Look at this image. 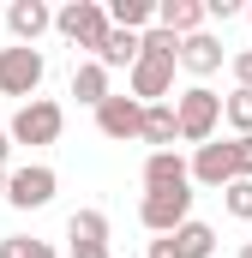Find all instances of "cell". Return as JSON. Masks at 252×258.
Here are the masks:
<instances>
[{
    "mask_svg": "<svg viewBox=\"0 0 252 258\" xmlns=\"http://www.w3.org/2000/svg\"><path fill=\"white\" fill-rule=\"evenodd\" d=\"M174 54H180V36H168V30H144L138 36V60L126 72V90H132V102H168L174 96Z\"/></svg>",
    "mask_w": 252,
    "mask_h": 258,
    "instance_id": "1",
    "label": "cell"
},
{
    "mask_svg": "<svg viewBox=\"0 0 252 258\" xmlns=\"http://www.w3.org/2000/svg\"><path fill=\"white\" fill-rule=\"evenodd\" d=\"M222 126V96L210 90V84H186L180 96H174V132L186 138V144H210Z\"/></svg>",
    "mask_w": 252,
    "mask_h": 258,
    "instance_id": "2",
    "label": "cell"
},
{
    "mask_svg": "<svg viewBox=\"0 0 252 258\" xmlns=\"http://www.w3.org/2000/svg\"><path fill=\"white\" fill-rule=\"evenodd\" d=\"M66 126V108L54 102V96H30L18 114H12V126H6V138L12 144H54Z\"/></svg>",
    "mask_w": 252,
    "mask_h": 258,
    "instance_id": "3",
    "label": "cell"
},
{
    "mask_svg": "<svg viewBox=\"0 0 252 258\" xmlns=\"http://www.w3.org/2000/svg\"><path fill=\"white\" fill-rule=\"evenodd\" d=\"M54 30H60L72 48H102V36H108V12H102V0H66L60 12H54Z\"/></svg>",
    "mask_w": 252,
    "mask_h": 258,
    "instance_id": "4",
    "label": "cell"
},
{
    "mask_svg": "<svg viewBox=\"0 0 252 258\" xmlns=\"http://www.w3.org/2000/svg\"><path fill=\"white\" fill-rule=\"evenodd\" d=\"M138 222L150 234H174L180 222H192V186H156L138 198Z\"/></svg>",
    "mask_w": 252,
    "mask_h": 258,
    "instance_id": "5",
    "label": "cell"
},
{
    "mask_svg": "<svg viewBox=\"0 0 252 258\" xmlns=\"http://www.w3.org/2000/svg\"><path fill=\"white\" fill-rule=\"evenodd\" d=\"M54 186H60V174L48 162H24V168L6 174V204L12 210H42V204H54Z\"/></svg>",
    "mask_w": 252,
    "mask_h": 258,
    "instance_id": "6",
    "label": "cell"
},
{
    "mask_svg": "<svg viewBox=\"0 0 252 258\" xmlns=\"http://www.w3.org/2000/svg\"><path fill=\"white\" fill-rule=\"evenodd\" d=\"M42 72H48V66H42L36 48H18V42L0 48V96H24V102H30V96L42 90Z\"/></svg>",
    "mask_w": 252,
    "mask_h": 258,
    "instance_id": "7",
    "label": "cell"
},
{
    "mask_svg": "<svg viewBox=\"0 0 252 258\" xmlns=\"http://www.w3.org/2000/svg\"><path fill=\"white\" fill-rule=\"evenodd\" d=\"M66 258H114L102 210H72L66 216Z\"/></svg>",
    "mask_w": 252,
    "mask_h": 258,
    "instance_id": "8",
    "label": "cell"
},
{
    "mask_svg": "<svg viewBox=\"0 0 252 258\" xmlns=\"http://www.w3.org/2000/svg\"><path fill=\"white\" fill-rule=\"evenodd\" d=\"M216 252V228L210 222H180L174 234H156L150 258H210Z\"/></svg>",
    "mask_w": 252,
    "mask_h": 258,
    "instance_id": "9",
    "label": "cell"
},
{
    "mask_svg": "<svg viewBox=\"0 0 252 258\" xmlns=\"http://www.w3.org/2000/svg\"><path fill=\"white\" fill-rule=\"evenodd\" d=\"M138 126H144V102H132V96H108V102L96 108V132L114 138V144H132Z\"/></svg>",
    "mask_w": 252,
    "mask_h": 258,
    "instance_id": "10",
    "label": "cell"
},
{
    "mask_svg": "<svg viewBox=\"0 0 252 258\" xmlns=\"http://www.w3.org/2000/svg\"><path fill=\"white\" fill-rule=\"evenodd\" d=\"M0 12H6L12 42H18V48H36V36H42V30H54V12H48L42 0H12V6H0Z\"/></svg>",
    "mask_w": 252,
    "mask_h": 258,
    "instance_id": "11",
    "label": "cell"
},
{
    "mask_svg": "<svg viewBox=\"0 0 252 258\" xmlns=\"http://www.w3.org/2000/svg\"><path fill=\"white\" fill-rule=\"evenodd\" d=\"M186 180L216 186V192H222V186L234 180V156H228V144H216V138H210V144H198V156L186 162Z\"/></svg>",
    "mask_w": 252,
    "mask_h": 258,
    "instance_id": "12",
    "label": "cell"
},
{
    "mask_svg": "<svg viewBox=\"0 0 252 258\" xmlns=\"http://www.w3.org/2000/svg\"><path fill=\"white\" fill-rule=\"evenodd\" d=\"M222 42L210 36V30H198V36H180V54H174V66H186L192 78H210V72H222Z\"/></svg>",
    "mask_w": 252,
    "mask_h": 258,
    "instance_id": "13",
    "label": "cell"
},
{
    "mask_svg": "<svg viewBox=\"0 0 252 258\" xmlns=\"http://www.w3.org/2000/svg\"><path fill=\"white\" fill-rule=\"evenodd\" d=\"M156 30H168V36H198V30H204V0H156Z\"/></svg>",
    "mask_w": 252,
    "mask_h": 258,
    "instance_id": "14",
    "label": "cell"
},
{
    "mask_svg": "<svg viewBox=\"0 0 252 258\" xmlns=\"http://www.w3.org/2000/svg\"><path fill=\"white\" fill-rule=\"evenodd\" d=\"M156 186H192L180 150H150L144 156V192H156Z\"/></svg>",
    "mask_w": 252,
    "mask_h": 258,
    "instance_id": "15",
    "label": "cell"
},
{
    "mask_svg": "<svg viewBox=\"0 0 252 258\" xmlns=\"http://www.w3.org/2000/svg\"><path fill=\"white\" fill-rule=\"evenodd\" d=\"M174 102H150L144 108V126H138V144H150V150H174Z\"/></svg>",
    "mask_w": 252,
    "mask_h": 258,
    "instance_id": "16",
    "label": "cell"
},
{
    "mask_svg": "<svg viewBox=\"0 0 252 258\" xmlns=\"http://www.w3.org/2000/svg\"><path fill=\"white\" fill-rule=\"evenodd\" d=\"M90 60L102 66V72H114V66H126V72H132V60H138V36H132V30H114V24H108L102 48H96Z\"/></svg>",
    "mask_w": 252,
    "mask_h": 258,
    "instance_id": "17",
    "label": "cell"
},
{
    "mask_svg": "<svg viewBox=\"0 0 252 258\" xmlns=\"http://www.w3.org/2000/svg\"><path fill=\"white\" fill-rule=\"evenodd\" d=\"M72 96L90 102V108H102V102L114 96V90H108V72H102L96 60H78V66H72Z\"/></svg>",
    "mask_w": 252,
    "mask_h": 258,
    "instance_id": "18",
    "label": "cell"
},
{
    "mask_svg": "<svg viewBox=\"0 0 252 258\" xmlns=\"http://www.w3.org/2000/svg\"><path fill=\"white\" fill-rule=\"evenodd\" d=\"M222 120L234 126V138H252V90H228L222 96Z\"/></svg>",
    "mask_w": 252,
    "mask_h": 258,
    "instance_id": "19",
    "label": "cell"
},
{
    "mask_svg": "<svg viewBox=\"0 0 252 258\" xmlns=\"http://www.w3.org/2000/svg\"><path fill=\"white\" fill-rule=\"evenodd\" d=\"M0 258H60L48 240H30V234H6L0 240Z\"/></svg>",
    "mask_w": 252,
    "mask_h": 258,
    "instance_id": "20",
    "label": "cell"
},
{
    "mask_svg": "<svg viewBox=\"0 0 252 258\" xmlns=\"http://www.w3.org/2000/svg\"><path fill=\"white\" fill-rule=\"evenodd\" d=\"M222 210H228L234 222H252V180H228V186H222Z\"/></svg>",
    "mask_w": 252,
    "mask_h": 258,
    "instance_id": "21",
    "label": "cell"
},
{
    "mask_svg": "<svg viewBox=\"0 0 252 258\" xmlns=\"http://www.w3.org/2000/svg\"><path fill=\"white\" fill-rule=\"evenodd\" d=\"M228 156H234V180H252V138H228Z\"/></svg>",
    "mask_w": 252,
    "mask_h": 258,
    "instance_id": "22",
    "label": "cell"
},
{
    "mask_svg": "<svg viewBox=\"0 0 252 258\" xmlns=\"http://www.w3.org/2000/svg\"><path fill=\"white\" fill-rule=\"evenodd\" d=\"M228 72H234V90H252V48L228 54Z\"/></svg>",
    "mask_w": 252,
    "mask_h": 258,
    "instance_id": "23",
    "label": "cell"
},
{
    "mask_svg": "<svg viewBox=\"0 0 252 258\" xmlns=\"http://www.w3.org/2000/svg\"><path fill=\"white\" fill-rule=\"evenodd\" d=\"M240 0H204V18H234Z\"/></svg>",
    "mask_w": 252,
    "mask_h": 258,
    "instance_id": "24",
    "label": "cell"
},
{
    "mask_svg": "<svg viewBox=\"0 0 252 258\" xmlns=\"http://www.w3.org/2000/svg\"><path fill=\"white\" fill-rule=\"evenodd\" d=\"M6 156H12V138H6V132H0V168H6Z\"/></svg>",
    "mask_w": 252,
    "mask_h": 258,
    "instance_id": "25",
    "label": "cell"
},
{
    "mask_svg": "<svg viewBox=\"0 0 252 258\" xmlns=\"http://www.w3.org/2000/svg\"><path fill=\"white\" fill-rule=\"evenodd\" d=\"M234 258H252V240H246V246H240V252H234Z\"/></svg>",
    "mask_w": 252,
    "mask_h": 258,
    "instance_id": "26",
    "label": "cell"
},
{
    "mask_svg": "<svg viewBox=\"0 0 252 258\" xmlns=\"http://www.w3.org/2000/svg\"><path fill=\"white\" fill-rule=\"evenodd\" d=\"M0 198H6V168H0Z\"/></svg>",
    "mask_w": 252,
    "mask_h": 258,
    "instance_id": "27",
    "label": "cell"
},
{
    "mask_svg": "<svg viewBox=\"0 0 252 258\" xmlns=\"http://www.w3.org/2000/svg\"><path fill=\"white\" fill-rule=\"evenodd\" d=\"M240 12H246V24H252V6H240Z\"/></svg>",
    "mask_w": 252,
    "mask_h": 258,
    "instance_id": "28",
    "label": "cell"
}]
</instances>
